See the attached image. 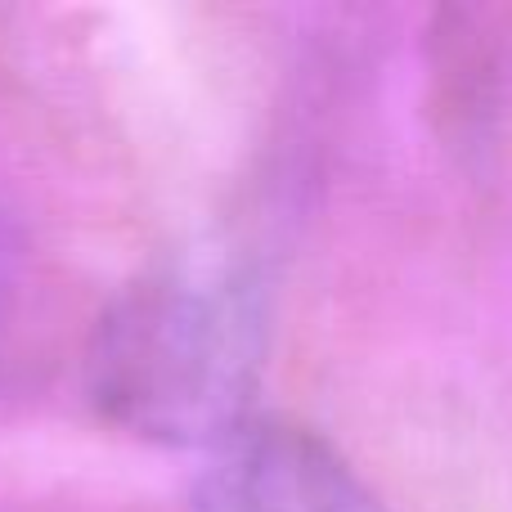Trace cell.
Listing matches in <instances>:
<instances>
[{"mask_svg": "<svg viewBox=\"0 0 512 512\" xmlns=\"http://www.w3.org/2000/svg\"><path fill=\"white\" fill-rule=\"evenodd\" d=\"M265 315L225 265L180 261L140 274L99 315L86 391L113 427L162 445H203L248 423Z\"/></svg>", "mask_w": 512, "mask_h": 512, "instance_id": "cell-1", "label": "cell"}, {"mask_svg": "<svg viewBox=\"0 0 512 512\" xmlns=\"http://www.w3.org/2000/svg\"><path fill=\"white\" fill-rule=\"evenodd\" d=\"M194 512H387L355 468L283 418H248L207 450Z\"/></svg>", "mask_w": 512, "mask_h": 512, "instance_id": "cell-2", "label": "cell"}, {"mask_svg": "<svg viewBox=\"0 0 512 512\" xmlns=\"http://www.w3.org/2000/svg\"><path fill=\"white\" fill-rule=\"evenodd\" d=\"M9 279H14V261H9V239L0 230V315H5V301H9Z\"/></svg>", "mask_w": 512, "mask_h": 512, "instance_id": "cell-3", "label": "cell"}]
</instances>
